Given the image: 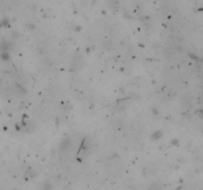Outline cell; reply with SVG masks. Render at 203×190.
Returning <instances> with one entry per match:
<instances>
[{"mask_svg":"<svg viewBox=\"0 0 203 190\" xmlns=\"http://www.w3.org/2000/svg\"><path fill=\"white\" fill-rule=\"evenodd\" d=\"M1 57L3 59H9V54H8V52H2V56H1Z\"/></svg>","mask_w":203,"mask_h":190,"instance_id":"2","label":"cell"},{"mask_svg":"<svg viewBox=\"0 0 203 190\" xmlns=\"http://www.w3.org/2000/svg\"><path fill=\"white\" fill-rule=\"evenodd\" d=\"M162 132H160V131H158V132H156V133H154L153 134V136H152V139L153 140H158L159 138H162Z\"/></svg>","mask_w":203,"mask_h":190,"instance_id":"1","label":"cell"}]
</instances>
